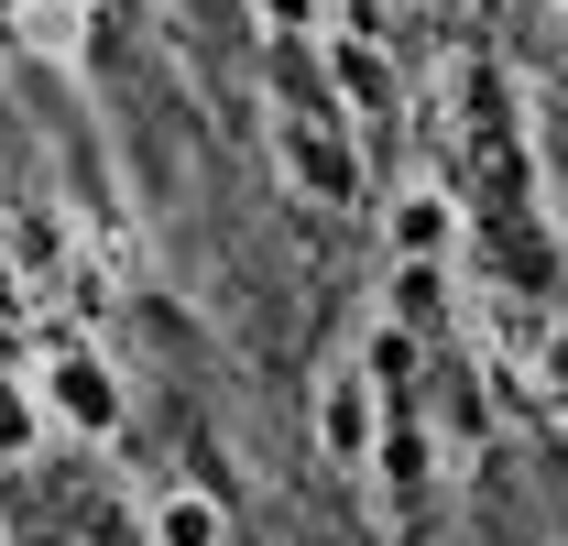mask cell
Instances as JSON below:
<instances>
[{"mask_svg": "<svg viewBox=\"0 0 568 546\" xmlns=\"http://www.w3.org/2000/svg\"><path fill=\"white\" fill-rule=\"evenodd\" d=\"M44 415L77 426V437H110V426H121V372H110V361H88V350H67V361L44 372Z\"/></svg>", "mask_w": 568, "mask_h": 546, "instance_id": "6da1fadb", "label": "cell"}, {"mask_svg": "<svg viewBox=\"0 0 568 546\" xmlns=\"http://www.w3.org/2000/svg\"><path fill=\"white\" fill-rule=\"evenodd\" d=\"M317 448H328L339 471L372 459V383H361V372H339V383L317 394Z\"/></svg>", "mask_w": 568, "mask_h": 546, "instance_id": "7a4b0ae2", "label": "cell"}, {"mask_svg": "<svg viewBox=\"0 0 568 546\" xmlns=\"http://www.w3.org/2000/svg\"><path fill=\"white\" fill-rule=\"evenodd\" d=\"M230 536V514H219L209 492H164L153 503V546H219Z\"/></svg>", "mask_w": 568, "mask_h": 546, "instance_id": "3957f363", "label": "cell"}, {"mask_svg": "<svg viewBox=\"0 0 568 546\" xmlns=\"http://www.w3.org/2000/svg\"><path fill=\"white\" fill-rule=\"evenodd\" d=\"M394 241H405V263H426V252H448V208H437V198H416L405 219H394Z\"/></svg>", "mask_w": 568, "mask_h": 546, "instance_id": "277c9868", "label": "cell"}, {"mask_svg": "<svg viewBox=\"0 0 568 546\" xmlns=\"http://www.w3.org/2000/svg\"><path fill=\"white\" fill-rule=\"evenodd\" d=\"M22 437H33V415H22V394H11V383H0V448H22Z\"/></svg>", "mask_w": 568, "mask_h": 546, "instance_id": "5b68a950", "label": "cell"}]
</instances>
